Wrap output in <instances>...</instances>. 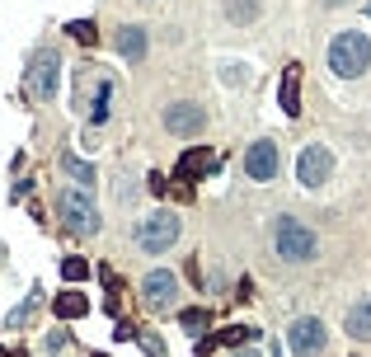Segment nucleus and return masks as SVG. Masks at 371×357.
Here are the masks:
<instances>
[{"label":"nucleus","mask_w":371,"mask_h":357,"mask_svg":"<svg viewBox=\"0 0 371 357\" xmlns=\"http://www.w3.org/2000/svg\"><path fill=\"white\" fill-rule=\"evenodd\" d=\"M179 320H184V329H188V334H198V339H202V329L212 325V315H207V311H184Z\"/></svg>","instance_id":"4be33fe9"},{"label":"nucleus","mask_w":371,"mask_h":357,"mask_svg":"<svg viewBox=\"0 0 371 357\" xmlns=\"http://www.w3.org/2000/svg\"><path fill=\"white\" fill-rule=\"evenodd\" d=\"M371 66V38L367 33H339L329 43V71L343 80H357Z\"/></svg>","instance_id":"f257e3e1"},{"label":"nucleus","mask_w":371,"mask_h":357,"mask_svg":"<svg viewBox=\"0 0 371 357\" xmlns=\"http://www.w3.org/2000/svg\"><path fill=\"white\" fill-rule=\"evenodd\" d=\"M52 311L62 315V320H80V315L90 311V301H85V296H80V292H62V296H57V301H52Z\"/></svg>","instance_id":"f3484780"},{"label":"nucleus","mask_w":371,"mask_h":357,"mask_svg":"<svg viewBox=\"0 0 371 357\" xmlns=\"http://www.w3.org/2000/svg\"><path fill=\"white\" fill-rule=\"evenodd\" d=\"M90 357H104V353H90Z\"/></svg>","instance_id":"473e14b6"},{"label":"nucleus","mask_w":371,"mask_h":357,"mask_svg":"<svg viewBox=\"0 0 371 357\" xmlns=\"http://www.w3.org/2000/svg\"><path fill=\"white\" fill-rule=\"evenodd\" d=\"M217 348H221V334H202L198 339V357H212Z\"/></svg>","instance_id":"393cba45"},{"label":"nucleus","mask_w":371,"mask_h":357,"mask_svg":"<svg viewBox=\"0 0 371 357\" xmlns=\"http://www.w3.org/2000/svg\"><path fill=\"white\" fill-rule=\"evenodd\" d=\"M174 296H179V278H174V273H165V268L146 273V282H141V301H146L151 311H170Z\"/></svg>","instance_id":"0eeeda50"},{"label":"nucleus","mask_w":371,"mask_h":357,"mask_svg":"<svg viewBox=\"0 0 371 357\" xmlns=\"http://www.w3.org/2000/svg\"><path fill=\"white\" fill-rule=\"evenodd\" d=\"M0 357H10V353H5V348H0Z\"/></svg>","instance_id":"2f4dec72"},{"label":"nucleus","mask_w":371,"mask_h":357,"mask_svg":"<svg viewBox=\"0 0 371 357\" xmlns=\"http://www.w3.org/2000/svg\"><path fill=\"white\" fill-rule=\"evenodd\" d=\"M57 71H62L57 52H38V57H33V71H29V90L38 94V99H52V94H57Z\"/></svg>","instance_id":"1a4fd4ad"},{"label":"nucleus","mask_w":371,"mask_h":357,"mask_svg":"<svg viewBox=\"0 0 371 357\" xmlns=\"http://www.w3.org/2000/svg\"><path fill=\"white\" fill-rule=\"evenodd\" d=\"M217 151H207V146H193V151H184V156H179V179H184L188 188H193V179H207V174H217Z\"/></svg>","instance_id":"9d476101"},{"label":"nucleus","mask_w":371,"mask_h":357,"mask_svg":"<svg viewBox=\"0 0 371 357\" xmlns=\"http://www.w3.org/2000/svg\"><path fill=\"white\" fill-rule=\"evenodd\" d=\"M245 174L254 179V184H268V179L278 174V141H268V137L254 141V146L245 151Z\"/></svg>","instance_id":"6e6552de"},{"label":"nucleus","mask_w":371,"mask_h":357,"mask_svg":"<svg viewBox=\"0 0 371 357\" xmlns=\"http://www.w3.org/2000/svg\"><path fill=\"white\" fill-rule=\"evenodd\" d=\"M62 165H66V174H71V179H76L80 188H90V184H94V170H90V165H85V160H76V156H66Z\"/></svg>","instance_id":"6ab92c4d"},{"label":"nucleus","mask_w":371,"mask_h":357,"mask_svg":"<svg viewBox=\"0 0 371 357\" xmlns=\"http://www.w3.org/2000/svg\"><path fill=\"white\" fill-rule=\"evenodd\" d=\"M118 52H123L127 62H141L146 57V29H137V24H127V29H118Z\"/></svg>","instance_id":"f8f14e48"},{"label":"nucleus","mask_w":371,"mask_h":357,"mask_svg":"<svg viewBox=\"0 0 371 357\" xmlns=\"http://www.w3.org/2000/svg\"><path fill=\"white\" fill-rule=\"evenodd\" d=\"M179 217L174 212H151V217L137 221V249H146V254H165V249L179 240Z\"/></svg>","instance_id":"20e7f679"},{"label":"nucleus","mask_w":371,"mask_h":357,"mask_svg":"<svg viewBox=\"0 0 371 357\" xmlns=\"http://www.w3.org/2000/svg\"><path fill=\"white\" fill-rule=\"evenodd\" d=\"M259 339V329L254 325H231V329H221V343L226 348H245V343H254Z\"/></svg>","instance_id":"a211bd4d"},{"label":"nucleus","mask_w":371,"mask_h":357,"mask_svg":"<svg viewBox=\"0 0 371 357\" xmlns=\"http://www.w3.org/2000/svg\"><path fill=\"white\" fill-rule=\"evenodd\" d=\"M348 334H353V339H362V343H371V296H362V301H357L353 311H348Z\"/></svg>","instance_id":"ddd939ff"},{"label":"nucleus","mask_w":371,"mask_h":357,"mask_svg":"<svg viewBox=\"0 0 371 357\" xmlns=\"http://www.w3.org/2000/svg\"><path fill=\"white\" fill-rule=\"evenodd\" d=\"M263 15V0H226V19L231 24H254Z\"/></svg>","instance_id":"dca6fc26"},{"label":"nucleus","mask_w":371,"mask_h":357,"mask_svg":"<svg viewBox=\"0 0 371 357\" xmlns=\"http://www.w3.org/2000/svg\"><path fill=\"white\" fill-rule=\"evenodd\" d=\"M273 249H278L282 264H310V259H315V231L301 226L296 217H278V226H273Z\"/></svg>","instance_id":"f03ea898"},{"label":"nucleus","mask_w":371,"mask_h":357,"mask_svg":"<svg viewBox=\"0 0 371 357\" xmlns=\"http://www.w3.org/2000/svg\"><path fill=\"white\" fill-rule=\"evenodd\" d=\"M146 184H151V193H170V179H165V174H155V170H151Z\"/></svg>","instance_id":"a878e982"},{"label":"nucleus","mask_w":371,"mask_h":357,"mask_svg":"<svg viewBox=\"0 0 371 357\" xmlns=\"http://www.w3.org/2000/svg\"><path fill=\"white\" fill-rule=\"evenodd\" d=\"M62 278H66V282H80V278H90V264H85L80 254H71V259H62Z\"/></svg>","instance_id":"412c9836"},{"label":"nucleus","mask_w":371,"mask_h":357,"mask_svg":"<svg viewBox=\"0 0 371 357\" xmlns=\"http://www.w3.org/2000/svg\"><path fill=\"white\" fill-rule=\"evenodd\" d=\"M33 306H38V292H33L29 301H24V306H15V311L5 315V325H10V329H19V325H24V320H29V315H33Z\"/></svg>","instance_id":"5701e85b"},{"label":"nucleus","mask_w":371,"mask_h":357,"mask_svg":"<svg viewBox=\"0 0 371 357\" xmlns=\"http://www.w3.org/2000/svg\"><path fill=\"white\" fill-rule=\"evenodd\" d=\"M296 179L306 188H320L334 179V151L329 146H306L301 156H296Z\"/></svg>","instance_id":"423d86ee"},{"label":"nucleus","mask_w":371,"mask_h":357,"mask_svg":"<svg viewBox=\"0 0 371 357\" xmlns=\"http://www.w3.org/2000/svg\"><path fill=\"white\" fill-rule=\"evenodd\" d=\"M66 343H71L66 334H52V339H47V348H52V353H66Z\"/></svg>","instance_id":"cd10ccee"},{"label":"nucleus","mask_w":371,"mask_h":357,"mask_svg":"<svg viewBox=\"0 0 371 357\" xmlns=\"http://www.w3.org/2000/svg\"><path fill=\"white\" fill-rule=\"evenodd\" d=\"M282 113L287 118L301 113V66H287V76H282Z\"/></svg>","instance_id":"4468645a"},{"label":"nucleus","mask_w":371,"mask_h":357,"mask_svg":"<svg viewBox=\"0 0 371 357\" xmlns=\"http://www.w3.org/2000/svg\"><path fill=\"white\" fill-rule=\"evenodd\" d=\"M231 357H263V353H259V348H235Z\"/></svg>","instance_id":"c85d7f7f"},{"label":"nucleus","mask_w":371,"mask_h":357,"mask_svg":"<svg viewBox=\"0 0 371 357\" xmlns=\"http://www.w3.org/2000/svg\"><path fill=\"white\" fill-rule=\"evenodd\" d=\"M113 339H137V325H127V320H123V325H113Z\"/></svg>","instance_id":"bb28decb"},{"label":"nucleus","mask_w":371,"mask_h":357,"mask_svg":"<svg viewBox=\"0 0 371 357\" xmlns=\"http://www.w3.org/2000/svg\"><path fill=\"white\" fill-rule=\"evenodd\" d=\"M10 357H29V353H24V348H19V353H10Z\"/></svg>","instance_id":"7c9ffc66"},{"label":"nucleus","mask_w":371,"mask_h":357,"mask_svg":"<svg viewBox=\"0 0 371 357\" xmlns=\"http://www.w3.org/2000/svg\"><path fill=\"white\" fill-rule=\"evenodd\" d=\"M57 217L71 235H94L99 231V207L90 202L85 188H62L57 193Z\"/></svg>","instance_id":"7ed1b4c3"},{"label":"nucleus","mask_w":371,"mask_h":357,"mask_svg":"<svg viewBox=\"0 0 371 357\" xmlns=\"http://www.w3.org/2000/svg\"><path fill=\"white\" fill-rule=\"evenodd\" d=\"M165 127H170L174 137H198L202 127H207V113L198 104H170L165 109Z\"/></svg>","instance_id":"9b49d317"},{"label":"nucleus","mask_w":371,"mask_h":357,"mask_svg":"<svg viewBox=\"0 0 371 357\" xmlns=\"http://www.w3.org/2000/svg\"><path fill=\"white\" fill-rule=\"evenodd\" d=\"M329 5H353V0H329Z\"/></svg>","instance_id":"c756f323"},{"label":"nucleus","mask_w":371,"mask_h":357,"mask_svg":"<svg viewBox=\"0 0 371 357\" xmlns=\"http://www.w3.org/2000/svg\"><path fill=\"white\" fill-rule=\"evenodd\" d=\"M137 343L146 348V357H165V339L160 334H137Z\"/></svg>","instance_id":"b1692460"},{"label":"nucleus","mask_w":371,"mask_h":357,"mask_svg":"<svg viewBox=\"0 0 371 357\" xmlns=\"http://www.w3.org/2000/svg\"><path fill=\"white\" fill-rule=\"evenodd\" d=\"M66 33H71V38H80L85 47H94V43H99V29H94L90 19H76V24H66Z\"/></svg>","instance_id":"aec40b11"},{"label":"nucleus","mask_w":371,"mask_h":357,"mask_svg":"<svg viewBox=\"0 0 371 357\" xmlns=\"http://www.w3.org/2000/svg\"><path fill=\"white\" fill-rule=\"evenodd\" d=\"M325 343H329V329H325V320H315V315H301V320H292V329H287L292 357H320Z\"/></svg>","instance_id":"39448f33"},{"label":"nucleus","mask_w":371,"mask_h":357,"mask_svg":"<svg viewBox=\"0 0 371 357\" xmlns=\"http://www.w3.org/2000/svg\"><path fill=\"white\" fill-rule=\"evenodd\" d=\"M109 99H113V85H109V80H99V85H94V99H90V113H85L94 127L109 123Z\"/></svg>","instance_id":"2eb2a0df"}]
</instances>
